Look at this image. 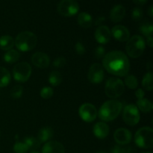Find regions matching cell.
<instances>
[{
	"label": "cell",
	"instance_id": "11",
	"mask_svg": "<svg viewBox=\"0 0 153 153\" xmlns=\"http://www.w3.org/2000/svg\"><path fill=\"white\" fill-rule=\"evenodd\" d=\"M105 73L102 66L100 64H94L90 67L88 79L92 84H100L104 79Z\"/></svg>",
	"mask_w": 153,
	"mask_h": 153
},
{
	"label": "cell",
	"instance_id": "36",
	"mask_svg": "<svg viewBox=\"0 0 153 153\" xmlns=\"http://www.w3.org/2000/svg\"><path fill=\"white\" fill-rule=\"evenodd\" d=\"M66 64H67V60H66L65 58H64V57L57 58L56 59H55V61H53V66L55 67H57V68L64 67Z\"/></svg>",
	"mask_w": 153,
	"mask_h": 153
},
{
	"label": "cell",
	"instance_id": "45",
	"mask_svg": "<svg viewBox=\"0 0 153 153\" xmlns=\"http://www.w3.org/2000/svg\"><path fill=\"white\" fill-rule=\"evenodd\" d=\"M141 153H152V152H141Z\"/></svg>",
	"mask_w": 153,
	"mask_h": 153
},
{
	"label": "cell",
	"instance_id": "21",
	"mask_svg": "<svg viewBox=\"0 0 153 153\" xmlns=\"http://www.w3.org/2000/svg\"><path fill=\"white\" fill-rule=\"evenodd\" d=\"M14 46V40L9 35L0 37V49L4 51L10 50Z\"/></svg>",
	"mask_w": 153,
	"mask_h": 153
},
{
	"label": "cell",
	"instance_id": "28",
	"mask_svg": "<svg viewBox=\"0 0 153 153\" xmlns=\"http://www.w3.org/2000/svg\"><path fill=\"white\" fill-rule=\"evenodd\" d=\"M136 150L132 146L126 145H116L111 149V153H135Z\"/></svg>",
	"mask_w": 153,
	"mask_h": 153
},
{
	"label": "cell",
	"instance_id": "25",
	"mask_svg": "<svg viewBox=\"0 0 153 153\" xmlns=\"http://www.w3.org/2000/svg\"><path fill=\"white\" fill-rule=\"evenodd\" d=\"M23 142L28 146V150H37L40 146V142L39 141L38 139L32 136L25 137Z\"/></svg>",
	"mask_w": 153,
	"mask_h": 153
},
{
	"label": "cell",
	"instance_id": "15",
	"mask_svg": "<svg viewBox=\"0 0 153 153\" xmlns=\"http://www.w3.org/2000/svg\"><path fill=\"white\" fill-rule=\"evenodd\" d=\"M31 62L35 67L44 69L49 67V64H50V59L46 53L37 52L31 56Z\"/></svg>",
	"mask_w": 153,
	"mask_h": 153
},
{
	"label": "cell",
	"instance_id": "30",
	"mask_svg": "<svg viewBox=\"0 0 153 153\" xmlns=\"http://www.w3.org/2000/svg\"><path fill=\"white\" fill-rule=\"evenodd\" d=\"M140 31L146 37H151L153 32V25L152 22H146L140 26Z\"/></svg>",
	"mask_w": 153,
	"mask_h": 153
},
{
	"label": "cell",
	"instance_id": "8",
	"mask_svg": "<svg viewBox=\"0 0 153 153\" xmlns=\"http://www.w3.org/2000/svg\"><path fill=\"white\" fill-rule=\"evenodd\" d=\"M13 79L18 82H25L31 75V67L27 62H21L16 64L13 69Z\"/></svg>",
	"mask_w": 153,
	"mask_h": 153
},
{
	"label": "cell",
	"instance_id": "22",
	"mask_svg": "<svg viewBox=\"0 0 153 153\" xmlns=\"http://www.w3.org/2000/svg\"><path fill=\"white\" fill-rule=\"evenodd\" d=\"M137 108L143 113H149L152 111L153 105L150 100L143 98L141 100H137Z\"/></svg>",
	"mask_w": 153,
	"mask_h": 153
},
{
	"label": "cell",
	"instance_id": "33",
	"mask_svg": "<svg viewBox=\"0 0 153 153\" xmlns=\"http://www.w3.org/2000/svg\"><path fill=\"white\" fill-rule=\"evenodd\" d=\"M53 90L50 87H44V88H42L40 92V97L43 99H45V100L50 99L53 96Z\"/></svg>",
	"mask_w": 153,
	"mask_h": 153
},
{
	"label": "cell",
	"instance_id": "1",
	"mask_svg": "<svg viewBox=\"0 0 153 153\" xmlns=\"http://www.w3.org/2000/svg\"><path fill=\"white\" fill-rule=\"evenodd\" d=\"M103 67L106 71L117 76H126L130 70L128 57L121 51H112L102 58Z\"/></svg>",
	"mask_w": 153,
	"mask_h": 153
},
{
	"label": "cell",
	"instance_id": "46",
	"mask_svg": "<svg viewBox=\"0 0 153 153\" xmlns=\"http://www.w3.org/2000/svg\"><path fill=\"white\" fill-rule=\"evenodd\" d=\"M0 137H1V131H0Z\"/></svg>",
	"mask_w": 153,
	"mask_h": 153
},
{
	"label": "cell",
	"instance_id": "41",
	"mask_svg": "<svg viewBox=\"0 0 153 153\" xmlns=\"http://www.w3.org/2000/svg\"><path fill=\"white\" fill-rule=\"evenodd\" d=\"M132 1L133 2L138 4V5H143V4H144L148 0H132Z\"/></svg>",
	"mask_w": 153,
	"mask_h": 153
},
{
	"label": "cell",
	"instance_id": "42",
	"mask_svg": "<svg viewBox=\"0 0 153 153\" xmlns=\"http://www.w3.org/2000/svg\"><path fill=\"white\" fill-rule=\"evenodd\" d=\"M147 13H148V15L150 16V17H152V16H153V7H152V5L149 6V7L148 8V10H147Z\"/></svg>",
	"mask_w": 153,
	"mask_h": 153
},
{
	"label": "cell",
	"instance_id": "37",
	"mask_svg": "<svg viewBox=\"0 0 153 153\" xmlns=\"http://www.w3.org/2000/svg\"><path fill=\"white\" fill-rule=\"evenodd\" d=\"M75 51L79 55H83L86 52V49H85V46L83 45V43L79 41L77 42L76 43V45H75Z\"/></svg>",
	"mask_w": 153,
	"mask_h": 153
},
{
	"label": "cell",
	"instance_id": "13",
	"mask_svg": "<svg viewBox=\"0 0 153 153\" xmlns=\"http://www.w3.org/2000/svg\"><path fill=\"white\" fill-rule=\"evenodd\" d=\"M95 38L97 41L101 44L108 43L111 38V30L106 25H100L96 30Z\"/></svg>",
	"mask_w": 153,
	"mask_h": 153
},
{
	"label": "cell",
	"instance_id": "24",
	"mask_svg": "<svg viewBox=\"0 0 153 153\" xmlns=\"http://www.w3.org/2000/svg\"><path fill=\"white\" fill-rule=\"evenodd\" d=\"M10 81V73L6 68L0 67V88L8 85Z\"/></svg>",
	"mask_w": 153,
	"mask_h": 153
},
{
	"label": "cell",
	"instance_id": "12",
	"mask_svg": "<svg viewBox=\"0 0 153 153\" xmlns=\"http://www.w3.org/2000/svg\"><path fill=\"white\" fill-rule=\"evenodd\" d=\"M114 137L118 145H127L131 142L132 135L126 128H120L115 131Z\"/></svg>",
	"mask_w": 153,
	"mask_h": 153
},
{
	"label": "cell",
	"instance_id": "34",
	"mask_svg": "<svg viewBox=\"0 0 153 153\" xmlns=\"http://www.w3.org/2000/svg\"><path fill=\"white\" fill-rule=\"evenodd\" d=\"M143 17V10L140 7H134L131 12V18L133 20L138 21Z\"/></svg>",
	"mask_w": 153,
	"mask_h": 153
},
{
	"label": "cell",
	"instance_id": "18",
	"mask_svg": "<svg viewBox=\"0 0 153 153\" xmlns=\"http://www.w3.org/2000/svg\"><path fill=\"white\" fill-rule=\"evenodd\" d=\"M109 126L103 122L97 123L95 126H94V134L97 138L100 139H104L109 134Z\"/></svg>",
	"mask_w": 153,
	"mask_h": 153
},
{
	"label": "cell",
	"instance_id": "4",
	"mask_svg": "<svg viewBox=\"0 0 153 153\" xmlns=\"http://www.w3.org/2000/svg\"><path fill=\"white\" fill-rule=\"evenodd\" d=\"M145 47L146 43L144 39L140 35H134L127 41L126 49L128 56L132 58H137L143 53Z\"/></svg>",
	"mask_w": 153,
	"mask_h": 153
},
{
	"label": "cell",
	"instance_id": "20",
	"mask_svg": "<svg viewBox=\"0 0 153 153\" xmlns=\"http://www.w3.org/2000/svg\"><path fill=\"white\" fill-rule=\"evenodd\" d=\"M53 129L50 127H43L39 131L37 134V139L40 143L46 142L53 137Z\"/></svg>",
	"mask_w": 153,
	"mask_h": 153
},
{
	"label": "cell",
	"instance_id": "9",
	"mask_svg": "<svg viewBox=\"0 0 153 153\" xmlns=\"http://www.w3.org/2000/svg\"><path fill=\"white\" fill-rule=\"evenodd\" d=\"M140 115L137 106L133 104L127 105L123 109V119L124 122L130 126L137 125L140 121Z\"/></svg>",
	"mask_w": 153,
	"mask_h": 153
},
{
	"label": "cell",
	"instance_id": "14",
	"mask_svg": "<svg viewBox=\"0 0 153 153\" xmlns=\"http://www.w3.org/2000/svg\"><path fill=\"white\" fill-rule=\"evenodd\" d=\"M111 34L120 42L128 41L130 38V32L126 27L121 25H115L111 30Z\"/></svg>",
	"mask_w": 153,
	"mask_h": 153
},
{
	"label": "cell",
	"instance_id": "10",
	"mask_svg": "<svg viewBox=\"0 0 153 153\" xmlns=\"http://www.w3.org/2000/svg\"><path fill=\"white\" fill-rule=\"evenodd\" d=\"M79 114L80 117L85 122L91 123L97 118V110L94 105L91 103H85L79 108Z\"/></svg>",
	"mask_w": 153,
	"mask_h": 153
},
{
	"label": "cell",
	"instance_id": "31",
	"mask_svg": "<svg viewBox=\"0 0 153 153\" xmlns=\"http://www.w3.org/2000/svg\"><path fill=\"white\" fill-rule=\"evenodd\" d=\"M22 92H23V88L20 85H15L13 87V88L10 91V97L13 99L16 100V99H19L22 95Z\"/></svg>",
	"mask_w": 153,
	"mask_h": 153
},
{
	"label": "cell",
	"instance_id": "16",
	"mask_svg": "<svg viewBox=\"0 0 153 153\" xmlns=\"http://www.w3.org/2000/svg\"><path fill=\"white\" fill-rule=\"evenodd\" d=\"M42 153H65V149L60 142L52 140L47 142L43 146Z\"/></svg>",
	"mask_w": 153,
	"mask_h": 153
},
{
	"label": "cell",
	"instance_id": "35",
	"mask_svg": "<svg viewBox=\"0 0 153 153\" xmlns=\"http://www.w3.org/2000/svg\"><path fill=\"white\" fill-rule=\"evenodd\" d=\"M105 55V49L102 46H97L94 51V56L97 59H102Z\"/></svg>",
	"mask_w": 153,
	"mask_h": 153
},
{
	"label": "cell",
	"instance_id": "32",
	"mask_svg": "<svg viewBox=\"0 0 153 153\" xmlns=\"http://www.w3.org/2000/svg\"><path fill=\"white\" fill-rule=\"evenodd\" d=\"M28 151V146L24 142H16L13 145V152L15 153H26Z\"/></svg>",
	"mask_w": 153,
	"mask_h": 153
},
{
	"label": "cell",
	"instance_id": "39",
	"mask_svg": "<svg viewBox=\"0 0 153 153\" xmlns=\"http://www.w3.org/2000/svg\"><path fill=\"white\" fill-rule=\"evenodd\" d=\"M105 20V18L104 16H100V17H98L97 19H96L95 25H100H100H101V24Z\"/></svg>",
	"mask_w": 153,
	"mask_h": 153
},
{
	"label": "cell",
	"instance_id": "6",
	"mask_svg": "<svg viewBox=\"0 0 153 153\" xmlns=\"http://www.w3.org/2000/svg\"><path fill=\"white\" fill-rule=\"evenodd\" d=\"M125 91L124 83L118 78H110L107 81L105 87V92L108 97L116 99L121 97Z\"/></svg>",
	"mask_w": 153,
	"mask_h": 153
},
{
	"label": "cell",
	"instance_id": "19",
	"mask_svg": "<svg viewBox=\"0 0 153 153\" xmlns=\"http://www.w3.org/2000/svg\"><path fill=\"white\" fill-rule=\"evenodd\" d=\"M78 23L84 28H88L93 25V18L87 12H82L78 16Z\"/></svg>",
	"mask_w": 153,
	"mask_h": 153
},
{
	"label": "cell",
	"instance_id": "43",
	"mask_svg": "<svg viewBox=\"0 0 153 153\" xmlns=\"http://www.w3.org/2000/svg\"><path fill=\"white\" fill-rule=\"evenodd\" d=\"M31 153H40V152H37V151H34V152H31Z\"/></svg>",
	"mask_w": 153,
	"mask_h": 153
},
{
	"label": "cell",
	"instance_id": "27",
	"mask_svg": "<svg viewBox=\"0 0 153 153\" xmlns=\"http://www.w3.org/2000/svg\"><path fill=\"white\" fill-rule=\"evenodd\" d=\"M62 75L58 71H52L49 74V82L52 86L57 87L58 85H60L61 82H62Z\"/></svg>",
	"mask_w": 153,
	"mask_h": 153
},
{
	"label": "cell",
	"instance_id": "40",
	"mask_svg": "<svg viewBox=\"0 0 153 153\" xmlns=\"http://www.w3.org/2000/svg\"><path fill=\"white\" fill-rule=\"evenodd\" d=\"M146 43H147V45L149 46L150 48H152L153 46V39L152 37H148L147 39H146Z\"/></svg>",
	"mask_w": 153,
	"mask_h": 153
},
{
	"label": "cell",
	"instance_id": "3",
	"mask_svg": "<svg viewBox=\"0 0 153 153\" xmlns=\"http://www.w3.org/2000/svg\"><path fill=\"white\" fill-rule=\"evenodd\" d=\"M37 36L31 31H22L19 33L14 40L16 47L21 52H28L37 46Z\"/></svg>",
	"mask_w": 153,
	"mask_h": 153
},
{
	"label": "cell",
	"instance_id": "38",
	"mask_svg": "<svg viewBox=\"0 0 153 153\" xmlns=\"http://www.w3.org/2000/svg\"><path fill=\"white\" fill-rule=\"evenodd\" d=\"M144 95H145L144 91H143V90L141 89V88H139V89H137V91H135V96L137 98V100H141V99H143Z\"/></svg>",
	"mask_w": 153,
	"mask_h": 153
},
{
	"label": "cell",
	"instance_id": "26",
	"mask_svg": "<svg viewBox=\"0 0 153 153\" xmlns=\"http://www.w3.org/2000/svg\"><path fill=\"white\" fill-rule=\"evenodd\" d=\"M142 85L145 90L148 91H152L153 89V74L152 72H148L144 75L142 80Z\"/></svg>",
	"mask_w": 153,
	"mask_h": 153
},
{
	"label": "cell",
	"instance_id": "5",
	"mask_svg": "<svg viewBox=\"0 0 153 153\" xmlns=\"http://www.w3.org/2000/svg\"><path fill=\"white\" fill-rule=\"evenodd\" d=\"M134 142L138 147L151 149L153 146V131L149 127H143L136 132Z\"/></svg>",
	"mask_w": 153,
	"mask_h": 153
},
{
	"label": "cell",
	"instance_id": "29",
	"mask_svg": "<svg viewBox=\"0 0 153 153\" xmlns=\"http://www.w3.org/2000/svg\"><path fill=\"white\" fill-rule=\"evenodd\" d=\"M125 84L129 89L134 90L137 88L138 81L137 78L133 75H127L125 78Z\"/></svg>",
	"mask_w": 153,
	"mask_h": 153
},
{
	"label": "cell",
	"instance_id": "17",
	"mask_svg": "<svg viewBox=\"0 0 153 153\" xmlns=\"http://www.w3.org/2000/svg\"><path fill=\"white\" fill-rule=\"evenodd\" d=\"M126 15V8L122 4H117L114 6L110 12V19L114 23L123 20Z\"/></svg>",
	"mask_w": 153,
	"mask_h": 153
},
{
	"label": "cell",
	"instance_id": "44",
	"mask_svg": "<svg viewBox=\"0 0 153 153\" xmlns=\"http://www.w3.org/2000/svg\"><path fill=\"white\" fill-rule=\"evenodd\" d=\"M96 153H106V152H97Z\"/></svg>",
	"mask_w": 153,
	"mask_h": 153
},
{
	"label": "cell",
	"instance_id": "7",
	"mask_svg": "<svg viewBox=\"0 0 153 153\" xmlns=\"http://www.w3.org/2000/svg\"><path fill=\"white\" fill-rule=\"evenodd\" d=\"M61 16L70 17L76 15L79 10V4L76 0H61L57 7Z\"/></svg>",
	"mask_w": 153,
	"mask_h": 153
},
{
	"label": "cell",
	"instance_id": "2",
	"mask_svg": "<svg viewBox=\"0 0 153 153\" xmlns=\"http://www.w3.org/2000/svg\"><path fill=\"white\" fill-rule=\"evenodd\" d=\"M123 109V104L120 101L111 100L103 103L99 111V117L103 121L110 122L116 119Z\"/></svg>",
	"mask_w": 153,
	"mask_h": 153
},
{
	"label": "cell",
	"instance_id": "23",
	"mask_svg": "<svg viewBox=\"0 0 153 153\" xmlns=\"http://www.w3.org/2000/svg\"><path fill=\"white\" fill-rule=\"evenodd\" d=\"M20 54L18 51L14 49H10L7 51L3 56V60L7 64H13L19 59Z\"/></svg>",
	"mask_w": 153,
	"mask_h": 153
}]
</instances>
